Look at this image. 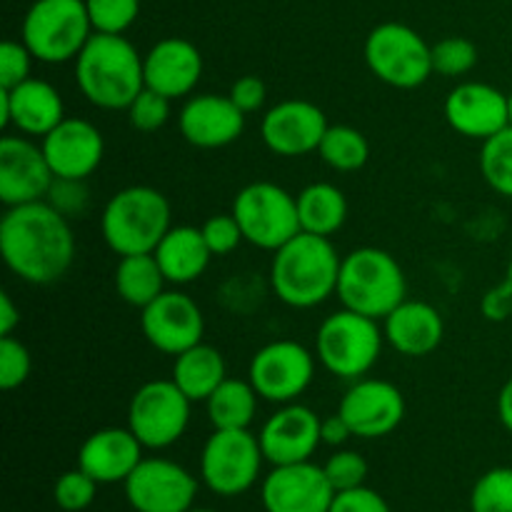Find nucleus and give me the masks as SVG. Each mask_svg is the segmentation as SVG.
<instances>
[{
    "label": "nucleus",
    "mask_w": 512,
    "mask_h": 512,
    "mask_svg": "<svg viewBox=\"0 0 512 512\" xmlns=\"http://www.w3.org/2000/svg\"><path fill=\"white\" fill-rule=\"evenodd\" d=\"M0 255L23 283L53 285L75 260L73 228L48 200L13 205L0 218Z\"/></svg>",
    "instance_id": "nucleus-1"
},
{
    "label": "nucleus",
    "mask_w": 512,
    "mask_h": 512,
    "mask_svg": "<svg viewBox=\"0 0 512 512\" xmlns=\"http://www.w3.org/2000/svg\"><path fill=\"white\" fill-rule=\"evenodd\" d=\"M340 263L343 258L330 238L300 230L273 253L270 288L288 308L310 310L335 295Z\"/></svg>",
    "instance_id": "nucleus-2"
},
{
    "label": "nucleus",
    "mask_w": 512,
    "mask_h": 512,
    "mask_svg": "<svg viewBox=\"0 0 512 512\" xmlns=\"http://www.w3.org/2000/svg\"><path fill=\"white\" fill-rule=\"evenodd\" d=\"M75 83L95 108L128 110L145 88L143 55L125 35L93 33L75 58Z\"/></svg>",
    "instance_id": "nucleus-3"
},
{
    "label": "nucleus",
    "mask_w": 512,
    "mask_h": 512,
    "mask_svg": "<svg viewBox=\"0 0 512 512\" xmlns=\"http://www.w3.org/2000/svg\"><path fill=\"white\" fill-rule=\"evenodd\" d=\"M168 198L150 185H130L118 190L105 203L100 215V233L115 255L155 253L160 240L173 225Z\"/></svg>",
    "instance_id": "nucleus-4"
},
{
    "label": "nucleus",
    "mask_w": 512,
    "mask_h": 512,
    "mask_svg": "<svg viewBox=\"0 0 512 512\" xmlns=\"http://www.w3.org/2000/svg\"><path fill=\"white\" fill-rule=\"evenodd\" d=\"M408 293V280L398 260L383 248H358L340 263L338 290L343 308L385 320Z\"/></svg>",
    "instance_id": "nucleus-5"
},
{
    "label": "nucleus",
    "mask_w": 512,
    "mask_h": 512,
    "mask_svg": "<svg viewBox=\"0 0 512 512\" xmlns=\"http://www.w3.org/2000/svg\"><path fill=\"white\" fill-rule=\"evenodd\" d=\"M385 333L378 320L343 308L328 315L315 335V358L340 380H360L383 353Z\"/></svg>",
    "instance_id": "nucleus-6"
},
{
    "label": "nucleus",
    "mask_w": 512,
    "mask_h": 512,
    "mask_svg": "<svg viewBox=\"0 0 512 512\" xmlns=\"http://www.w3.org/2000/svg\"><path fill=\"white\" fill-rule=\"evenodd\" d=\"M93 33L85 0H35L23 18L20 40L35 60L60 65L78 58Z\"/></svg>",
    "instance_id": "nucleus-7"
},
{
    "label": "nucleus",
    "mask_w": 512,
    "mask_h": 512,
    "mask_svg": "<svg viewBox=\"0 0 512 512\" xmlns=\"http://www.w3.org/2000/svg\"><path fill=\"white\" fill-rule=\"evenodd\" d=\"M365 63L380 83L413 90L433 75V45L403 23H380L365 40Z\"/></svg>",
    "instance_id": "nucleus-8"
},
{
    "label": "nucleus",
    "mask_w": 512,
    "mask_h": 512,
    "mask_svg": "<svg viewBox=\"0 0 512 512\" xmlns=\"http://www.w3.org/2000/svg\"><path fill=\"white\" fill-rule=\"evenodd\" d=\"M230 213L238 220L243 238L260 250H275L300 233L298 200L280 185L260 180L235 195Z\"/></svg>",
    "instance_id": "nucleus-9"
},
{
    "label": "nucleus",
    "mask_w": 512,
    "mask_h": 512,
    "mask_svg": "<svg viewBox=\"0 0 512 512\" xmlns=\"http://www.w3.org/2000/svg\"><path fill=\"white\" fill-rule=\"evenodd\" d=\"M265 455L250 430H215L200 455V478L220 498L243 495L258 483Z\"/></svg>",
    "instance_id": "nucleus-10"
},
{
    "label": "nucleus",
    "mask_w": 512,
    "mask_h": 512,
    "mask_svg": "<svg viewBox=\"0 0 512 512\" xmlns=\"http://www.w3.org/2000/svg\"><path fill=\"white\" fill-rule=\"evenodd\" d=\"M193 400L173 380L140 385L128 405V428L148 450H165L178 443L190 425Z\"/></svg>",
    "instance_id": "nucleus-11"
},
{
    "label": "nucleus",
    "mask_w": 512,
    "mask_h": 512,
    "mask_svg": "<svg viewBox=\"0 0 512 512\" xmlns=\"http://www.w3.org/2000/svg\"><path fill=\"white\" fill-rule=\"evenodd\" d=\"M315 378V355L295 340H273L253 355L248 380L260 400L295 403Z\"/></svg>",
    "instance_id": "nucleus-12"
},
{
    "label": "nucleus",
    "mask_w": 512,
    "mask_h": 512,
    "mask_svg": "<svg viewBox=\"0 0 512 512\" xmlns=\"http://www.w3.org/2000/svg\"><path fill=\"white\" fill-rule=\"evenodd\" d=\"M123 485L135 512H190L198 495L195 475L165 458H143Z\"/></svg>",
    "instance_id": "nucleus-13"
},
{
    "label": "nucleus",
    "mask_w": 512,
    "mask_h": 512,
    "mask_svg": "<svg viewBox=\"0 0 512 512\" xmlns=\"http://www.w3.org/2000/svg\"><path fill=\"white\" fill-rule=\"evenodd\" d=\"M140 328L145 340L158 353L180 355L203 343L205 318L200 305L180 290H165L140 310Z\"/></svg>",
    "instance_id": "nucleus-14"
},
{
    "label": "nucleus",
    "mask_w": 512,
    "mask_h": 512,
    "mask_svg": "<svg viewBox=\"0 0 512 512\" xmlns=\"http://www.w3.org/2000/svg\"><path fill=\"white\" fill-rule=\"evenodd\" d=\"M338 413L355 438L378 440L400 428L405 418V398L388 380L360 378L345 390Z\"/></svg>",
    "instance_id": "nucleus-15"
},
{
    "label": "nucleus",
    "mask_w": 512,
    "mask_h": 512,
    "mask_svg": "<svg viewBox=\"0 0 512 512\" xmlns=\"http://www.w3.org/2000/svg\"><path fill=\"white\" fill-rule=\"evenodd\" d=\"M265 512H328L335 488L320 465L310 460L293 465H273L260 485Z\"/></svg>",
    "instance_id": "nucleus-16"
},
{
    "label": "nucleus",
    "mask_w": 512,
    "mask_h": 512,
    "mask_svg": "<svg viewBox=\"0 0 512 512\" xmlns=\"http://www.w3.org/2000/svg\"><path fill=\"white\" fill-rule=\"evenodd\" d=\"M53 180L43 148L28 135H5L0 140V200L5 208L45 200Z\"/></svg>",
    "instance_id": "nucleus-17"
},
{
    "label": "nucleus",
    "mask_w": 512,
    "mask_h": 512,
    "mask_svg": "<svg viewBox=\"0 0 512 512\" xmlns=\"http://www.w3.org/2000/svg\"><path fill=\"white\" fill-rule=\"evenodd\" d=\"M328 118L310 100H283L263 115L260 138L270 153L280 158H300L318 153L320 140L328 130Z\"/></svg>",
    "instance_id": "nucleus-18"
},
{
    "label": "nucleus",
    "mask_w": 512,
    "mask_h": 512,
    "mask_svg": "<svg viewBox=\"0 0 512 512\" xmlns=\"http://www.w3.org/2000/svg\"><path fill=\"white\" fill-rule=\"evenodd\" d=\"M320 423L323 420L308 405H280V410L265 420L258 435L265 460L270 465H293L313 458L318 445L323 443Z\"/></svg>",
    "instance_id": "nucleus-19"
},
{
    "label": "nucleus",
    "mask_w": 512,
    "mask_h": 512,
    "mask_svg": "<svg viewBox=\"0 0 512 512\" xmlns=\"http://www.w3.org/2000/svg\"><path fill=\"white\" fill-rule=\"evenodd\" d=\"M45 158L55 178L85 180L103 163L105 140L100 130L85 118H68L40 138Z\"/></svg>",
    "instance_id": "nucleus-20"
},
{
    "label": "nucleus",
    "mask_w": 512,
    "mask_h": 512,
    "mask_svg": "<svg viewBox=\"0 0 512 512\" xmlns=\"http://www.w3.org/2000/svg\"><path fill=\"white\" fill-rule=\"evenodd\" d=\"M445 120L463 138L485 143L510 125L508 95L488 83H460L445 98Z\"/></svg>",
    "instance_id": "nucleus-21"
},
{
    "label": "nucleus",
    "mask_w": 512,
    "mask_h": 512,
    "mask_svg": "<svg viewBox=\"0 0 512 512\" xmlns=\"http://www.w3.org/2000/svg\"><path fill=\"white\" fill-rule=\"evenodd\" d=\"M63 120V98L48 80L28 78L15 88H0V128L13 125L28 138H45Z\"/></svg>",
    "instance_id": "nucleus-22"
},
{
    "label": "nucleus",
    "mask_w": 512,
    "mask_h": 512,
    "mask_svg": "<svg viewBox=\"0 0 512 512\" xmlns=\"http://www.w3.org/2000/svg\"><path fill=\"white\" fill-rule=\"evenodd\" d=\"M178 128L195 148L218 150L233 145L243 135L245 113L230 100V95L200 93L183 105Z\"/></svg>",
    "instance_id": "nucleus-23"
},
{
    "label": "nucleus",
    "mask_w": 512,
    "mask_h": 512,
    "mask_svg": "<svg viewBox=\"0 0 512 512\" xmlns=\"http://www.w3.org/2000/svg\"><path fill=\"white\" fill-rule=\"evenodd\" d=\"M145 88L170 100L185 98L203 75V55L190 40L163 38L143 55Z\"/></svg>",
    "instance_id": "nucleus-24"
},
{
    "label": "nucleus",
    "mask_w": 512,
    "mask_h": 512,
    "mask_svg": "<svg viewBox=\"0 0 512 512\" xmlns=\"http://www.w3.org/2000/svg\"><path fill=\"white\" fill-rule=\"evenodd\" d=\"M143 445L130 428H103L88 435L78 450V468L100 485L125 483L143 460Z\"/></svg>",
    "instance_id": "nucleus-25"
},
{
    "label": "nucleus",
    "mask_w": 512,
    "mask_h": 512,
    "mask_svg": "<svg viewBox=\"0 0 512 512\" xmlns=\"http://www.w3.org/2000/svg\"><path fill=\"white\" fill-rule=\"evenodd\" d=\"M385 340L405 358H425L440 348L445 335L443 315L423 300H403L383 320Z\"/></svg>",
    "instance_id": "nucleus-26"
},
{
    "label": "nucleus",
    "mask_w": 512,
    "mask_h": 512,
    "mask_svg": "<svg viewBox=\"0 0 512 512\" xmlns=\"http://www.w3.org/2000/svg\"><path fill=\"white\" fill-rule=\"evenodd\" d=\"M153 255L163 270L165 280L173 285L195 283L208 270L210 258H213L203 238V230L193 228V225L170 228Z\"/></svg>",
    "instance_id": "nucleus-27"
},
{
    "label": "nucleus",
    "mask_w": 512,
    "mask_h": 512,
    "mask_svg": "<svg viewBox=\"0 0 512 512\" xmlns=\"http://www.w3.org/2000/svg\"><path fill=\"white\" fill-rule=\"evenodd\" d=\"M228 378L225 373V358L218 348L208 343H198L185 353L175 355L173 380L193 403H205L218 390V385Z\"/></svg>",
    "instance_id": "nucleus-28"
},
{
    "label": "nucleus",
    "mask_w": 512,
    "mask_h": 512,
    "mask_svg": "<svg viewBox=\"0 0 512 512\" xmlns=\"http://www.w3.org/2000/svg\"><path fill=\"white\" fill-rule=\"evenodd\" d=\"M298 200V218L303 233L330 235L338 233L348 220V200L345 193L333 183H310L295 195Z\"/></svg>",
    "instance_id": "nucleus-29"
},
{
    "label": "nucleus",
    "mask_w": 512,
    "mask_h": 512,
    "mask_svg": "<svg viewBox=\"0 0 512 512\" xmlns=\"http://www.w3.org/2000/svg\"><path fill=\"white\" fill-rule=\"evenodd\" d=\"M258 400L260 395L250 380L225 378L205 405L215 430H250L258 413Z\"/></svg>",
    "instance_id": "nucleus-30"
},
{
    "label": "nucleus",
    "mask_w": 512,
    "mask_h": 512,
    "mask_svg": "<svg viewBox=\"0 0 512 512\" xmlns=\"http://www.w3.org/2000/svg\"><path fill=\"white\" fill-rule=\"evenodd\" d=\"M165 275L160 270L158 260L153 253L143 255H125L118 260L115 268V293L120 300L133 308L143 310L145 305L153 303L160 293H165Z\"/></svg>",
    "instance_id": "nucleus-31"
},
{
    "label": "nucleus",
    "mask_w": 512,
    "mask_h": 512,
    "mask_svg": "<svg viewBox=\"0 0 512 512\" xmlns=\"http://www.w3.org/2000/svg\"><path fill=\"white\" fill-rule=\"evenodd\" d=\"M320 158L338 173H355L370 158V143L353 125H330L318 148Z\"/></svg>",
    "instance_id": "nucleus-32"
},
{
    "label": "nucleus",
    "mask_w": 512,
    "mask_h": 512,
    "mask_svg": "<svg viewBox=\"0 0 512 512\" xmlns=\"http://www.w3.org/2000/svg\"><path fill=\"white\" fill-rule=\"evenodd\" d=\"M480 173L485 183L503 198L512 200V128L488 138L480 150Z\"/></svg>",
    "instance_id": "nucleus-33"
},
{
    "label": "nucleus",
    "mask_w": 512,
    "mask_h": 512,
    "mask_svg": "<svg viewBox=\"0 0 512 512\" xmlns=\"http://www.w3.org/2000/svg\"><path fill=\"white\" fill-rule=\"evenodd\" d=\"M470 512H512V468H493L470 493Z\"/></svg>",
    "instance_id": "nucleus-34"
},
{
    "label": "nucleus",
    "mask_w": 512,
    "mask_h": 512,
    "mask_svg": "<svg viewBox=\"0 0 512 512\" xmlns=\"http://www.w3.org/2000/svg\"><path fill=\"white\" fill-rule=\"evenodd\" d=\"M143 0H85L90 23L95 33L125 35V30L138 20Z\"/></svg>",
    "instance_id": "nucleus-35"
},
{
    "label": "nucleus",
    "mask_w": 512,
    "mask_h": 512,
    "mask_svg": "<svg viewBox=\"0 0 512 512\" xmlns=\"http://www.w3.org/2000/svg\"><path fill=\"white\" fill-rule=\"evenodd\" d=\"M478 65V48L473 40L450 35L433 45V73L445 78H460Z\"/></svg>",
    "instance_id": "nucleus-36"
},
{
    "label": "nucleus",
    "mask_w": 512,
    "mask_h": 512,
    "mask_svg": "<svg viewBox=\"0 0 512 512\" xmlns=\"http://www.w3.org/2000/svg\"><path fill=\"white\" fill-rule=\"evenodd\" d=\"M98 480L90 478L85 470L75 468L60 475L53 485V500L65 512H83L93 505L98 495Z\"/></svg>",
    "instance_id": "nucleus-37"
},
{
    "label": "nucleus",
    "mask_w": 512,
    "mask_h": 512,
    "mask_svg": "<svg viewBox=\"0 0 512 512\" xmlns=\"http://www.w3.org/2000/svg\"><path fill=\"white\" fill-rule=\"evenodd\" d=\"M170 103L173 100L165 95L155 93V90L143 88L135 95L133 103L128 105V120L135 130L140 133H155L163 128L170 118Z\"/></svg>",
    "instance_id": "nucleus-38"
},
{
    "label": "nucleus",
    "mask_w": 512,
    "mask_h": 512,
    "mask_svg": "<svg viewBox=\"0 0 512 512\" xmlns=\"http://www.w3.org/2000/svg\"><path fill=\"white\" fill-rule=\"evenodd\" d=\"M30 370H33L30 350L18 338H13V335L0 338V388H20L30 378Z\"/></svg>",
    "instance_id": "nucleus-39"
},
{
    "label": "nucleus",
    "mask_w": 512,
    "mask_h": 512,
    "mask_svg": "<svg viewBox=\"0 0 512 512\" xmlns=\"http://www.w3.org/2000/svg\"><path fill=\"white\" fill-rule=\"evenodd\" d=\"M323 470L328 475L330 485L335 488V493L360 488V485H365V478H368V463L355 450H338L335 455H330Z\"/></svg>",
    "instance_id": "nucleus-40"
},
{
    "label": "nucleus",
    "mask_w": 512,
    "mask_h": 512,
    "mask_svg": "<svg viewBox=\"0 0 512 512\" xmlns=\"http://www.w3.org/2000/svg\"><path fill=\"white\" fill-rule=\"evenodd\" d=\"M33 53L25 48L23 40H5L0 45V88H15L30 78Z\"/></svg>",
    "instance_id": "nucleus-41"
},
{
    "label": "nucleus",
    "mask_w": 512,
    "mask_h": 512,
    "mask_svg": "<svg viewBox=\"0 0 512 512\" xmlns=\"http://www.w3.org/2000/svg\"><path fill=\"white\" fill-rule=\"evenodd\" d=\"M203 238L205 243H208L210 253L215 255H230L235 248L240 245V240L243 238V230H240L238 220H235L233 213H225V215H213V218H208L203 223Z\"/></svg>",
    "instance_id": "nucleus-42"
},
{
    "label": "nucleus",
    "mask_w": 512,
    "mask_h": 512,
    "mask_svg": "<svg viewBox=\"0 0 512 512\" xmlns=\"http://www.w3.org/2000/svg\"><path fill=\"white\" fill-rule=\"evenodd\" d=\"M45 200H48L58 213H63L65 218H75V215L88 210L90 190L85 188V180L55 178L48 190V198Z\"/></svg>",
    "instance_id": "nucleus-43"
},
{
    "label": "nucleus",
    "mask_w": 512,
    "mask_h": 512,
    "mask_svg": "<svg viewBox=\"0 0 512 512\" xmlns=\"http://www.w3.org/2000/svg\"><path fill=\"white\" fill-rule=\"evenodd\" d=\"M328 512H390V505L373 488L360 485V488L335 493L333 505H330Z\"/></svg>",
    "instance_id": "nucleus-44"
},
{
    "label": "nucleus",
    "mask_w": 512,
    "mask_h": 512,
    "mask_svg": "<svg viewBox=\"0 0 512 512\" xmlns=\"http://www.w3.org/2000/svg\"><path fill=\"white\" fill-rule=\"evenodd\" d=\"M228 95L245 115H250L258 113V110L263 108L265 98H268V90H265V83L260 78H255V75H243V78H238L230 85Z\"/></svg>",
    "instance_id": "nucleus-45"
},
{
    "label": "nucleus",
    "mask_w": 512,
    "mask_h": 512,
    "mask_svg": "<svg viewBox=\"0 0 512 512\" xmlns=\"http://www.w3.org/2000/svg\"><path fill=\"white\" fill-rule=\"evenodd\" d=\"M512 310V265H510V278L508 283L495 288L493 293H488V298L483 300V313L490 320H503L508 318Z\"/></svg>",
    "instance_id": "nucleus-46"
},
{
    "label": "nucleus",
    "mask_w": 512,
    "mask_h": 512,
    "mask_svg": "<svg viewBox=\"0 0 512 512\" xmlns=\"http://www.w3.org/2000/svg\"><path fill=\"white\" fill-rule=\"evenodd\" d=\"M320 438H323V443L330 445V448H340V445H345L350 438H355V435L353 430H350V425L345 423L343 415L335 413L320 423Z\"/></svg>",
    "instance_id": "nucleus-47"
},
{
    "label": "nucleus",
    "mask_w": 512,
    "mask_h": 512,
    "mask_svg": "<svg viewBox=\"0 0 512 512\" xmlns=\"http://www.w3.org/2000/svg\"><path fill=\"white\" fill-rule=\"evenodd\" d=\"M20 325V310L10 293H0V338H8Z\"/></svg>",
    "instance_id": "nucleus-48"
},
{
    "label": "nucleus",
    "mask_w": 512,
    "mask_h": 512,
    "mask_svg": "<svg viewBox=\"0 0 512 512\" xmlns=\"http://www.w3.org/2000/svg\"><path fill=\"white\" fill-rule=\"evenodd\" d=\"M498 418L503 423V428L512 433V378L503 385L498 395Z\"/></svg>",
    "instance_id": "nucleus-49"
},
{
    "label": "nucleus",
    "mask_w": 512,
    "mask_h": 512,
    "mask_svg": "<svg viewBox=\"0 0 512 512\" xmlns=\"http://www.w3.org/2000/svg\"><path fill=\"white\" fill-rule=\"evenodd\" d=\"M508 120H510V128H512V93H508Z\"/></svg>",
    "instance_id": "nucleus-50"
},
{
    "label": "nucleus",
    "mask_w": 512,
    "mask_h": 512,
    "mask_svg": "<svg viewBox=\"0 0 512 512\" xmlns=\"http://www.w3.org/2000/svg\"><path fill=\"white\" fill-rule=\"evenodd\" d=\"M190 512H215V510H208V508H193Z\"/></svg>",
    "instance_id": "nucleus-51"
}]
</instances>
